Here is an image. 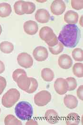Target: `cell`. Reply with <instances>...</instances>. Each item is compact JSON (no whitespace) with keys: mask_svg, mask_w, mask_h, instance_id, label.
Here are the masks:
<instances>
[{"mask_svg":"<svg viewBox=\"0 0 83 125\" xmlns=\"http://www.w3.org/2000/svg\"><path fill=\"white\" fill-rule=\"evenodd\" d=\"M80 38V30L77 25L67 24L62 28L58 40L65 47L73 48L78 44Z\"/></svg>","mask_w":83,"mask_h":125,"instance_id":"cell-1","label":"cell"},{"mask_svg":"<svg viewBox=\"0 0 83 125\" xmlns=\"http://www.w3.org/2000/svg\"><path fill=\"white\" fill-rule=\"evenodd\" d=\"M15 113L20 120H28L32 116L33 109L29 103L22 101L19 102L15 106Z\"/></svg>","mask_w":83,"mask_h":125,"instance_id":"cell-2","label":"cell"},{"mask_svg":"<svg viewBox=\"0 0 83 125\" xmlns=\"http://www.w3.org/2000/svg\"><path fill=\"white\" fill-rule=\"evenodd\" d=\"M20 96V93L18 90L14 88L9 89L2 97V105L6 108L12 107L18 101Z\"/></svg>","mask_w":83,"mask_h":125,"instance_id":"cell-3","label":"cell"},{"mask_svg":"<svg viewBox=\"0 0 83 125\" xmlns=\"http://www.w3.org/2000/svg\"><path fill=\"white\" fill-rule=\"evenodd\" d=\"M39 36L49 47H54L58 43V38L53 30L48 26L42 27L39 31Z\"/></svg>","mask_w":83,"mask_h":125,"instance_id":"cell-4","label":"cell"},{"mask_svg":"<svg viewBox=\"0 0 83 125\" xmlns=\"http://www.w3.org/2000/svg\"><path fill=\"white\" fill-rule=\"evenodd\" d=\"M51 99V95L47 90H42L37 93L34 98L35 104L39 107L46 105Z\"/></svg>","mask_w":83,"mask_h":125,"instance_id":"cell-5","label":"cell"},{"mask_svg":"<svg viewBox=\"0 0 83 125\" xmlns=\"http://www.w3.org/2000/svg\"><path fill=\"white\" fill-rule=\"evenodd\" d=\"M17 62L20 66L25 69L31 68L33 64V60L32 57L26 52L19 54L17 57Z\"/></svg>","mask_w":83,"mask_h":125,"instance_id":"cell-6","label":"cell"},{"mask_svg":"<svg viewBox=\"0 0 83 125\" xmlns=\"http://www.w3.org/2000/svg\"><path fill=\"white\" fill-rule=\"evenodd\" d=\"M54 89L58 94L64 95L68 91V83L63 78H58L55 81Z\"/></svg>","mask_w":83,"mask_h":125,"instance_id":"cell-7","label":"cell"},{"mask_svg":"<svg viewBox=\"0 0 83 125\" xmlns=\"http://www.w3.org/2000/svg\"><path fill=\"white\" fill-rule=\"evenodd\" d=\"M66 6L65 2L61 0H54L50 6L51 12L55 15L62 14L65 10Z\"/></svg>","mask_w":83,"mask_h":125,"instance_id":"cell-8","label":"cell"},{"mask_svg":"<svg viewBox=\"0 0 83 125\" xmlns=\"http://www.w3.org/2000/svg\"><path fill=\"white\" fill-rule=\"evenodd\" d=\"M33 56L34 59L37 62H43L48 57V53L46 48L43 46H38L35 48L33 51Z\"/></svg>","mask_w":83,"mask_h":125,"instance_id":"cell-9","label":"cell"},{"mask_svg":"<svg viewBox=\"0 0 83 125\" xmlns=\"http://www.w3.org/2000/svg\"><path fill=\"white\" fill-rule=\"evenodd\" d=\"M58 64L62 69L68 70L72 67L73 61L69 55L64 54L60 55L58 58Z\"/></svg>","mask_w":83,"mask_h":125,"instance_id":"cell-10","label":"cell"},{"mask_svg":"<svg viewBox=\"0 0 83 125\" xmlns=\"http://www.w3.org/2000/svg\"><path fill=\"white\" fill-rule=\"evenodd\" d=\"M35 17L36 21L40 23H46L49 21L50 15L49 12L45 9L37 10Z\"/></svg>","mask_w":83,"mask_h":125,"instance_id":"cell-11","label":"cell"},{"mask_svg":"<svg viewBox=\"0 0 83 125\" xmlns=\"http://www.w3.org/2000/svg\"><path fill=\"white\" fill-rule=\"evenodd\" d=\"M24 31L30 35H33L37 33L38 26L37 22L35 21L29 20L26 21L23 25Z\"/></svg>","mask_w":83,"mask_h":125,"instance_id":"cell-12","label":"cell"},{"mask_svg":"<svg viewBox=\"0 0 83 125\" xmlns=\"http://www.w3.org/2000/svg\"><path fill=\"white\" fill-rule=\"evenodd\" d=\"M16 83L20 89L26 92L30 87V78H28L27 75L21 76L18 78Z\"/></svg>","mask_w":83,"mask_h":125,"instance_id":"cell-13","label":"cell"},{"mask_svg":"<svg viewBox=\"0 0 83 125\" xmlns=\"http://www.w3.org/2000/svg\"><path fill=\"white\" fill-rule=\"evenodd\" d=\"M78 14L72 10H68L64 15V21L68 24H76L78 21Z\"/></svg>","mask_w":83,"mask_h":125,"instance_id":"cell-14","label":"cell"},{"mask_svg":"<svg viewBox=\"0 0 83 125\" xmlns=\"http://www.w3.org/2000/svg\"><path fill=\"white\" fill-rule=\"evenodd\" d=\"M64 103L65 107L72 109L77 107L78 101L77 98L72 95H67L64 98Z\"/></svg>","mask_w":83,"mask_h":125,"instance_id":"cell-15","label":"cell"},{"mask_svg":"<svg viewBox=\"0 0 83 125\" xmlns=\"http://www.w3.org/2000/svg\"><path fill=\"white\" fill-rule=\"evenodd\" d=\"M45 117L46 121L51 124L57 123L59 119L57 113L53 109L47 110L45 113Z\"/></svg>","mask_w":83,"mask_h":125,"instance_id":"cell-16","label":"cell"},{"mask_svg":"<svg viewBox=\"0 0 83 125\" xmlns=\"http://www.w3.org/2000/svg\"><path fill=\"white\" fill-rule=\"evenodd\" d=\"M36 9L35 4L30 1H23L22 4V11L23 13L27 14H32Z\"/></svg>","mask_w":83,"mask_h":125,"instance_id":"cell-17","label":"cell"},{"mask_svg":"<svg viewBox=\"0 0 83 125\" xmlns=\"http://www.w3.org/2000/svg\"><path fill=\"white\" fill-rule=\"evenodd\" d=\"M12 9L10 5L6 2L0 3V17L6 18L11 13Z\"/></svg>","mask_w":83,"mask_h":125,"instance_id":"cell-18","label":"cell"},{"mask_svg":"<svg viewBox=\"0 0 83 125\" xmlns=\"http://www.w3.org/2000/svg\"><path fill=\"white\" fill-rule=\"evenodd\" d=\"M41 76L44 81L51 82L54 78V73L50 69L46 68L41 71Z\"/></svg>","mask_w":83,"mask_h":125,"instance_id":"cell-19","label":"cell"},{"mask_svg":"<svg viewBox=\"0 0 83 125\" xmlns=\"http://www.w3.org/2000/svg\"><path fill=\"white\" fill-rule=\"evenodd\" d=\"M65 122L67 125H78L80 122V117L77 113H70L66 116Z\"/></svg>","mask_w":83,"mask_h":125,"instance_id":"cell-20","label":"cell"},{"mask_svg":"<svg viewBox=\"0 0 83 125\" xmlns=\"http://www.w3.org/2000/svg\"><path fill=\"white\" fill-rule=\"evenodd\" d=\"M13 50L14 45L10 42L4 41L0 43V50L4 53H10Z\"/></svg>","mask_w":83,"mask_h":125,"instance_id":"cell-21","label":"cell"},{"mask_svg":"<svg viewBox=\"0 0 83 125\" xmlns=\"http://www.w3.org/2000/svg\"><path fill=\"white\" fill-rule=\"evenodd\" d=\"M74 75L77 78H82L83 77V64L82 63H76L72 68Z\"/></svg>","mask_w":83,"mask_h":125,"instance_id":"cell-22","label":"cell"},{"mask_svg":"<svg viewBox=\"0 0 83 125\" xmlns=\"http://www.w3.org/2000/svg\"><path fill=\"white\" fill-rule=\"evenodd\" d=\"M5 125H21V122L12 115H8L4 119Z\"/></svg>","mask_w":83,"mask_h":125,"instance_id":"cell-23","label":"cell"},{"mask_svg":"<svg viewBox=\"0 0 83 125\" xmlns=\"http://www.w3.org/2000/svg\"><path fill=\"white\" fill-rule=\"evenodd\" d=\"M73 58L76 62H81L83 61V52L82 49L80 48H75L72 53Z\"/></svg>","mask_w":83,"mask_h":125,"instance_id":"cell-24","label":"cell"},{"mask_svg":"<svg viewBox=\"0 0 83 125\" xmlns=\"http://www.w3.org/2000/svg\"><path fill=\"white\" fill-rule=\"evenodd\" d=\"M49 52L53 55H58L61 53L64 50V46L61 42H58L54 47H48Z\"/></svg>","mask_w":83,"mask_h":125,"instance_id":"cell-25","label":"cell"},{"mask_svg":"<svg viewBox=\"0 0 83 125\" xmlns=\"http://www.w3.org/2000/svg\"><path fill=\"white\" fill-rule=\"evenodd\" d=\"M30 81L31 83L29 88L26 91V92L28 94H32L34 93L37 90L38 88V82L35 79L33 78H30Z\"/></svg>","mask_w":83,"mask_h":125,"instance_id":"cell-26","label":"cell"},{"mask_svg":"<svg viewBox=\"0 0 83 125\" xmlns=\"http://www.w3.org/2000/svg\"><path fill=\"white\" fill-rule=\"evenodd\" d=\"M65 80L68 83V91H73L76 89L77 87V82L75 78L73 77H68Z\"/></svg>","mask_w":83,"mask_h":125,"instance_id":"cell-27","label":"cell"},{"mask_svg":"<svg viewBox=\"0 0 83 125\" xmlns=\"http://www.w3.org/2000/svg\"><path fill=\"white\" fill-rule=\"evenodd\" d=\"M22 75H27L26 72L21 69H16L12 73V78L13 81L16 82L18 78Z\"/></svg>","mask_w":83,"mask_h":125,"instance_id":"cell-28","label":"cell"},{"mask_svg":"<svg viewBox=\"0 0 83 125\" xmlns=\"http://www.w3.org/2000/svg\"><path fill=\"white\" fill-rule=\"evenodd\" d=\"M23 0H18L15 2L14 4V10L16 14L18 15H22L23 14L22 11V4Z\"/></svg>","mask_w":83,"mask_h":125,"instance_id":"cell-29","label":"cell"},{"mask_svg":"<svg viewBox=\"0 0 83 125\" xmlns=\"http://www.w3.org/2000/svg\"><path fill=\"white\" fill-rule=\"evenodd\" d=\"M83 0H72L71 1V4L72 8L76 10H80L83 9Z\"/></svg>","mask_w":83,"mask_h":125,"instance_id":"cell-30","label":"cell"},{"mask_svg":"<svg viewBox=\"0 0 83 125\" xmlns=\"http://www.w3.org/2000/svg\"><path fill=\"white\" fill-rule=\"evenodd\" d=\"M6 85L7 82L5 79L2 76H0V95L3 93Z\"/></svg>","mask_w":83,"mask_h":125,"instance_id":"cell-31","label":"cell"},{"mask_svg":"<svg viewBox=\"0 0 83 125\" xmlns=\"http://www.w3.org/2000/svg\"><path fill=\"white\" fill-rule=\"evenodd\" d=\"M83 86L81 85L79 87L78 89H77V91H76L77 96L78 98L82 101L83 100Z\"/></svg>","mask_w":83,"mask_h":125,"instance_id":"cell-32","label":"cell"},{"mask_svg":"<svg viewBox=\"0 0 83 125\" xmlns=\"http://www.w3.org/2000/svg\"><path fill=\"white\" fill-rule=\"evenodd\" d=\"M5 71V65L4 63L0 61V74L2 73Z\"/></svg>","mask_w":83,"mask_h":125,"instance_id":"cell-33","label":"cell"},{"mask_svg":"<svg viewBox=\"0 0 83 125\" xmlns=\"http://www.w3.org/2000/svg\"><path fill=\"white\" fill-rule=\"evenodd\" d=\"M80 22H81V26H83V23H82V16H81V18ZM80 22H79V23H80Z\"/></svg>","mask_w":83,"mask_h":125,"instance_id":"cell-34","label":"cell"},{"mask_svg":"<svg viewBox=\"0 0 83 125\" xmlns=\"http://www.w3.org/2000/svg\"><path fill=\"white\" fill-rule=\"evenodd\" d=\"M1 32H2V27L1 26V25H0V35L1 33Z\"/></svg>","mask_w":83,"mask_h":125,"instance_id":"cell-35","label":"cell"},{"mask_svg":"<svg viewBox=\"0 0 83 125\" xmlns=\"http://www.w3.org/2000/svg\"></svg>","mask_w":83,"mask_h":125,"instance_id":"cell-36","label":"cell"}]
</instances>
